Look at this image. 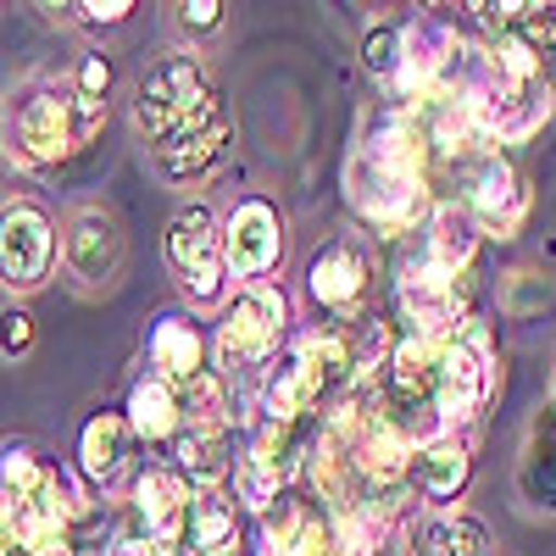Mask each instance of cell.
Listing matches in <instances>:
<instances>
[{"label": "cell", "mask_w": 556, "mask_h": 556, "mask_svg": "<svg viewBox=\"0 0 556 556\" xmlns=\"http://www.w3.org/2000/svg\"><path fill=\"white\" fill-rule=\"evenodd\" d=\"M429 162L434 151L412 112L374 117L345 167V195L356 217L379 235H406L417 217H429Z\"/></svg>", "instance_id": "1"}, {"label": "cell", "mask_w": 556, "mask_h": 556, "mask_svg": "<svg viewBox=\"0 0 556 556\" xmlns=\"http://www.w3.org/2000/svg\"><path fill=\"white\" fill-rule=\"evenodd\" d=\"M106 123V101H89L78 84H34L7 117V151L23 167H56L78 156Z\"/></svg>", "instance_id": "2"}, {"label": "cell", "mask_w": 556, "mask_h": 556, "mask_svg": "<svg viewBox=\"0 0 556 556\" xmlns=\"http://www.w3.org/2000/svg\"><path fill=\"white\" fill-rule=\"evenodd\" d=\"M356 390V362H351V340L345 329H329V334H306L295 340L278 367L262 384V412L267 424H301V417L323 401H334Z\"/></svg>", "instance_id": "3"}, {"label": "cell", "mask_w": 556, "mask_h": 556, "mask_svg": "<svg viewBox=\"0 0 556 556\" xmlns=\"http://www.w3.org/2000/svg\"><path fill=\"white\" fill-rule=\"evenodd\" d=\"M401 312L412 323V334H424V340H451L462 323H473V285H468V273H451L429 256H417L401 267Z\"/></svg>", "instance_id": "4"}, {"label": "cell", "mask_w": 556, "mask_h": 556, "mask_svg": "<svg viewBox=\"0 0 556 556\" xmlns=\"http://www.w3.org/2000/svg\"><path fill=\"white\" fill-rule=\"evenodd\" d=\"M473 112H479V134L484 146H518V139L540 134L551 117V78H501L490 73V62L473 78Z\"/></svg>", "instance_id": "5"}, {"label": "cell", "mask_w": 556, "mask_h": 556, "mask_svg": "<svg viewBox=\"0 0 556 556\" xmlns=\"http://www.w3.org/2000/svg\"><path fill=\"white\" fill-rule=\"evenodd\" d=\"M285 295L273 285H245L235 295V306L223 312V329H217V367L223 374H245V367H262L278 340H285Z\"/></svg>", "instance_id": "6"}, {"label": "cell", "mask_w": 556, "mask_h": 556, "mask_svg": "<svg viewBox=\"0 0 556 556\" xmlns=\"http://www.w3.org/2000/svg\"><path fill=\"white\" fill-rule=\"evenodd\" d=\"M495 390V340L484 323H462L440 345V412L462 429Z\"/></svg>", "instance_id": "7"}, {"label": "cell", "mask_w": 556, "mask_h": 556, "mask_svg": "<svg viewBox=\"0 0 556 556\" xmlns=\"http://www.w3.org/2000/svg\"><path fill=\"white\" fill-rule=\"evenodd\" d=\"M212 101V89L195 67V56H162L134 89V123L151 139H167L173 128H184L201 106Z\"/></svg>", "instance_id": "8"}, {"label": "cell", "mask_w": 556, "mask_h": 556, "mask_svg": "<svg viewBox=\"0 0 556 556\" xmlns=\"http://www.w3.org/2000/svg\"><path fill=\"white\" fill-rule=\"evenodd\" d=\"M56 262V228L34 201L0 206V285L7 290H39Z\"/></svg>", "instance_id": "9"}, {"label": "cell", "mask_w": 556, "mask_h": 556, "mask_svg": "<svg viewBox=\"0 0 556 556\" xmlns=\"http://www.w3.org/2000/svg\"><path fill=\"white\" fill-rule=\"evenodd\" d=\"M462 206H468L473 217H479V228H490V235H513V228L523 223V212H529V190H523V178H518V167L506 162L501 151H479V156H468L462 162Z\"/></svg>", "instance_id": "10"}, {"label": "cell", "mask_w": 556, "mask_h": 556, "mask_svg": "<svg viewBox=\"0 0 556 556\" xmlns=\"http://www.w3.org/2000/svg\"><path fill=\"white\" fill-rule=\"evenodd\" d=\"M456 56H462V39H456L440 17H412V23L401 28V62H395V78H390V84L401 89V101L424 106L434 89L451 78Z\"/></svg>", "instance_id": "11"}, {"label": "cell", "mask_w": 556, "mask_h": 556, "mask_svg": "<svg viewBox=\"0 0 556 556\" xmlns=\"http://www.w3.org/2000/svg\"><path fill=\"white\" fill-rule=\"evenodd\" d=\"M167 262L173 273L184 278V290H190L195 301H217L223 295V235L206 206H190L178 212L173 228H167Z\"/></svg>", "instance_id": "12"}, {"label": "cell", "mask_w": 556, "mask_h": 556, "mask_svg": "<svg viewBox=\"0 0 556 556\" xmlns=\"http://www.w3.org/2000/svg\"><path fill=\"white\" fill-rule=\"evenodd\" d=\"M278 262V212L267 201H240L235 217L223 223V267L235 278H256L273 273Z\"/></svg>", "instance_id": "13"}, {"label": "cell", "mask_w": 556, "mask_h": 556, "mask_svg": "<svg viewBox=\"0 0 556 556\" xmlns=\"http://www.w3.org/2000/svg\"><path fill=\"white\" fill-rule=\"evenodd\" d=\"M367 285H374V262H367V251L356 240H334V245H323L312 256V273H306V290L317 306H329V312H356Z\"/></svg>", "instance_id": "14"}, {"label": "cell", "mask_w": 556, "mask_h": 556, "mask_svg": "<svg viewBox=\"0 0 556 556\" xmlns=\"http://www.w3.org/2000/svg\"><path fill=\"white\" fill-rule=\"evenodd\" d=\"M190 484H184L178 473L167 468H146L134 479V506H139V518H146V534L167 551L184 540V529H190Z\"/></svg>", "instance_id": "15"}, {"label": "cell", "mask_w": 556, "mask_h": 556, "mask_svg": "<svg viewBox=\"0 0 556 556\" xmlns=\"http://www.w3.org/2000/svg\"><path fill=\"white\" fill-rule=\"evenodd\" d=\"M67 262L84 285H106V278L123 267V235L106 212H78L67 228Z\"/></svg>", "instance_id": "16"}, {"label": "cell", "mask_w": 556, "mask_h": 556, "mask_svg": "<svg viewBox=\"0 0 556 556\" xmlns=\"http://www.w3.org/2000/svg\"><path fill=\"white\" fill-rule=\"evenodd\" d=\"M479 235H484L479 217L462 206V201L429 206V245H424V256L440 262V267H451V273H468V262L479 251Z\"/></svg>", "instance_id": "17"}, {"label": "cell", "mask_w": 556, "mask_h": 556, "mask_svg": "<svg viewBox=\"0 0 556 556\" xmlns=\"http://www.w3.org/2000/svg\"><path fill=\"white\" fill-rule=\"evenodd\" d=\"M235 468V445H228V424H190V434H178V473L201 484V490H217Z\"/></svg>", "instance_id": "18"}, {"label": "cell", "mask_w": 556, "mask_h": 556, "mask_svg": "<svg viewBox=\"0 0 556 556\" xmlns=\"http://www.w3.org/2000/svg\"><path fill=\"white\" fill-rule=\"evenodd\" d=\"M201 334H195V323H184V317H162L156 329H151V367H156V379H167L173 390H184L195 374H201Z\"/></svg>", "instance_id": "19"}, {"label": "cell", "mask_w": 556, "mask_h": 556, "mask_svg": "<svg viewBox=\"0 0 556 556\" xmlns=\"http://www.w3.org/2000/svg\"><path fill=\"white\" fill-rule=\"evenodd\" d=\"M468 468H473L468 445H462V440L451 434V440L424 445V451L412 456V484L424 490L429 501H456V495H462V484H468Z\"/></svg>", "instance_id": "20"}, {"label": "cell", "mask_w": 556, "mask_h": 556, "mask_svg": "<svg viewBox=\"0 0 556 556\" xmlns=\"http://www.w3.org/2000/svg\"><path fill=\"white\" fill-rule=\"evenodd\" d=\"M190 545L195 556H235L240 551V518H235V501L223 490H201L190 501Z\"/></svg>", "instance_id": "21"}, {"label": "cell", "mask_w": 556, "mask_h": 556, "mask_svg": "<svg viewBox=\"0 0 556 556\" xmlns=\"http://www.w3.org/2000/svg\"><path fill=\"white\" fill-rule=\"evenodd\" d=\"M178 417H184V406H178V390L167 379H139L134 384V395H128V429L139 440L178 434Z\"/></svg>", "instance_id": "22"}, {"label": "cell", "mask_w": 556, "mask_h": 556, "mask_svg": "<svg viewBox=\"0 0 556 556\" xmlns=\"http://www.w3.org/2000/svg\"><path fill=\"white\" fill-rule=\"evenodd\" d=\"M123 445H128V417H117V412L89 417V429H84V440H78L84 473H89V479H112V473L123 468Z\"/></svg>", "instance_id": "23"}, {"label": "cell", "mask_w": 556, "mask_h": 556, "mask_svg": "<svg viewBox=\"0 0 556 556\" xmlns=\"http://www.w3.org/2000/svg\"><path fill=\"white\" fill-rule=\"evenodd\" d=\"M223 139H228V123H212V128H201V134H190V139L156 146V167H162L173 184H184V178H195V173H206V167L217 162Z\"/></svg>", "instance_id": "24"}, {"label": "cell", "mask_w": 556, "mask_h": 556, "mask_svg": "<svg viewBox=\"0 0 556 556\" xmlns=\"http://www.w3.org/2000/svg\"><path fill=\"white\" fill-rule=\"evenodd\" d=\"M306 523H312L306 506L278 495V501L267 506V513H262V556H295V545H301Z\"/></svg>", "instance_id": "25"}, {"label": "cell", "mask_w": 556, "mask_h": 556, "mask_svg": "<svg viewBox=\"0 0 556 556\" xmlns=\"http://www.w3.org/2000/svg\"><path fill=\"white\" fill-rule=\"evenodd\" d=\"M178 406H184V417H190V424H228L223 379H217V374H206V367H201V374L178 390Z\"/></svg>", "instance_id": "26"}, {"label": "cell", "mask_w": 556, "mask_h": 556, "mask_svg": "<svg viewBox=\"0 0 556 556\" xmlns=\"http://www.w3.org/2000/svg\"><path fill=\"white\" fill-rule=\"evenodd\" d=\"M429 556H490V529L479 518H445L434 529Z\"/></svg>", "instance_id": "27"}, {"label": "cell", "mask_w": 556, "mask_h": 556, "mask_svg": "<svg viewBox=\"0 0 556 556\" xmlns=\"http://www.w3.org/2000/svg\"><path fill=\"white\" fill-rule=\"evenodd\" d=\"M362 62H367V73L395 78V62H401V28H374V34H367Z\"/></svg>", "instance_id": "28"}, {"label": "cell", "mask_w": 556, "mask_h": 556, "mask_svg": "<svg viewBox=\"0 0 556 556\" xmlns=\"http://www.w3.org/2000/svg\"><path fill=\"white\" fill-rule=\"evenodd\" d=\"M295 556H345L340 529H334L329 518H312V523H306V534H301V545H295Z\"/></svg>", "instance_id": "29"}, {"label": "cell", "mask_w": 556, "mask_h": 556, "mask_svg": "<svg viewBox=\"0 0 556 556\" xmlns=\"http://www.w3.org/2000/svg\"><path fill=\"white\" fill-rule=\"evenodd\" d=\"M28 340H34V329H28V312L7 306V312H0V351L17 356V351H28Z\"/></svg>", "instance_id": "30"}, {"label": "cell", "mask_w": 556, "mask_h": 556, "mask_svg": "<svg viewBox=\"0 0 556 556\" xmlns=\"http://www.w3.org/2000/svg\"><path fill=\"white\" fill-rule=\"evenodd\" d=\"M106 84H112V67H106L101 56H89V62L78 67V89H84L89 101H101V96H106Z\"/></svg>", "instance_id": "31"}, {"label": "cell", "mask_w": 556, "mask_h": 556, "mask_svg": "<svg viewBox=\"0 0 556 556\" xmlns=\"http://www.w3.org/2000/svg\"><path fill=\"white\" fill-rule=\"evenodd\" d=\"M106 556H162V545H156L151 534H117V540L106 545Z\"/></svg>", "instance_id": "32"}, {"label": "cell", "mask_w": 556, "mask_h": 556, "mask_svg": "<svg viewBox=\"0 0 556 556\" xmlns=\"http://www.w3.org/2000/svg\"><path fill=\"white\" fill-rule=\"evenodd\" d=\"M178 12H184V28H217V17H223L217 0H195V7H178Z\"/></svg>", "instance_id": "33"}, {"label": "cell", "mask_w": 556, "mask_h": 556, "mask_svg": "<svg viewBox=\"0 0 556 556\" xmlns=\"http://www.w3.org/2000/svg\"><path fill=\"white\" fill-rule=\"evenodd\" d=\"M84 23H123L134 7H128V0H106V7H73Z\"/></svg>", "instance_id": "34"}, {"label": "cell", "mask_w": 556, "mask_h": 556, "mask_svg": "<svg viewBox=\"0 0 556 556\" xmlns=\"http://www.w3.org/2000/svg\"><path fill=\"white\" fill-rule=\"evenodd\" d=\"M0 556H51V551H39V545H28V540H7V545H0Z\"/></svg>", "instance_id": "35"}]
</instances>
